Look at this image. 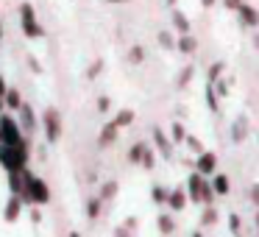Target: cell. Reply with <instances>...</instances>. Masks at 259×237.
Wrapping results in <instances>:
<instances>
[{"label":"cell","mask_w":259,"mask_h":237,"mask_svg":"<svg viewBox=\"0 0 259 237\" xmlns=\"http://www.w3.org/2000/svg\"><path fill=\"white\" fill-rule=\"evenodd\" d=\"M23 179H25L23 198H28L31 204H36V207H45V204L51 201V190H48V184L39 179V176L28 173V170H23Z\"/></svg>","instance_id":"6da1fadb"},{"label":"cell","mask_w":259,"mask_h":237,"mask_svg":"<svg viewBox=\"0 0 259 237\" xmlns=\"http://www.w3.org/2000/svg\"><path fill=\"white\" fill-rule=\"evenodd\" d=\"M25 145H0V165L9 170V173H23L25 170Z\"/></svg>","instance_id":"7a4b0ae2"},{"label":"cell","mask_w":259,"mask_h":237,"mask_svg":"<svg viewBox=\"0 0 259 237\" xmlns=\"http://www.w3.org/2000/svg\"><path fill=\"white\" fill-rule=\"evenodd\" d=\"M20 28H23L25 40H42V36H45V28L39 25L31 3H20Z\"/></svg>","instance_id":"3957f363"},{"label":"cell","mask_w":259,"mask_h":237,"mask_svg":"<svg viewBox=\"0 0 259 237\" xmlns=\"http://www.w3.org/2000/svg\"><path fill=\"white\" fill-rule=\"evenodd\" d=\"M0 131H3V142H0V145H25L23 142V129L17 126L14 117L0 114Z\"/></svg>","instance_id":"277c9868"},{"label":"cell","mask_w":259,"mask_h":237,"mask_svg":"<svg viewBox=\"0 0 259 237\" xmlns=\"http://www.w3.org/2000/svg\"><path fill=\"white\" fill-rule=\"evenodd\" d=\"M42 120H45V137H48V142H59V137H62V117H59V112L53 106L45 109Z\"/></svg>","instance_id":"5b68a950"},{"label":"cell","mask_w":259,"mask_h":237,"mask_svg":"<svg viewBox=\"0 0 259 237\" xmlns=\"http://www.w3.org/2000/svg\"><path fill=\"white\" fill-rule=\"evenodd\" d=\"M214 168H218V156H214L212 151H203L201 156H198V173H201V176H212Z\"/></svg>","instance_id":"8992f818"},{"label":"cell","mask_w":259,"mask_h":237,"mask_svg":"<svg viewBox=\"0 0 259 237\" xmlns=\"http://www.w3.org/2000/svg\"><path fill=\"white\" fill-rule=\"evenodd\" d=\"M20 212H23V195H14V192H12V198H9V204H6V212H3V218H6L9 223H14V220L20 218Z\"/></svg>","instance_id":"52a82bcc"},{"label":"cell","mask_w":259,"mask_h":237,"mask_svg":"<svg viewBox=\"0 0 259 237\" xmlns=\"http://www.w3.org/2000/svg\"><path fill=\"white\" fill-rule=\"evenodd\" d=\"M240 20H242V25H248V28H256L259 25V12L253 6H248V3H240Z\"/></svg>","instance_id":"ba28073f"},{"label":"cell","mask_w":259,"mask_h":237,"mask_svg":"<svg viewBox=\"0 0 259 237\" xmlns=\"http://www.w3.org/2000/svg\"><path fill=\"white\" fill-rule=\"evenodd\" d=\"M153 142H156L159 153H162L164 159H170V156H173V145L167 142V137H164V131H162V129H153Z\"/></svg>","instance_id":"9c48e42d"},{"label":"cell","mask_w":259,"mask_h":237,"mask_svg":"<svg viewBox=\"0 0 259 237\" xmlns=\"http://www.w3.org/2000/svg\"><path fill=\"white\" fill-rule=\"evenodd\" d=\"M245 134H248V117H245V114H240V117L234 120V126H231V140L242 142V140H245Z\"/></svg>","instance_id":"30bf717a"},{"label":"cell","mask_w":259,"mask_h":237,"mask_svg":"<svg viewBox=\"0 0 259 237\" xmlns=\"http://www.w3.org/2000/svg\"><path fill=\"white\" fill-rule=\"evenodd\" d=\"M17 112H20V120H23V129L25 131H34L36 129V120H34V109H31V103H23Z\"/></svg>","instance_id":"8fae6325"},{"label":"cell","mask_w":259,"mask_h":237,"mask_svg":"<svg viewBox=\"0 0 259 237\" xmlns=\"http://www.w3.org/2000/svg\"><path fill=\"white\" fill-rule=\"evenodd\" d=\"M117 126H114V120H112V123H106V126H103V131H101V140H98V142H101V145H112V142L114 140H117Z\"/></svg>","instance_id":"7c38bea8"},{"label":"cell","mask_w":259,"mask_h":237,"mask_svg":"<svg viewBox=\"0 0 259 237\" xmlns=\"http://www.w3.org/2000/svg\"><path fill=\"white\" fill-rule=\"evenodd\" d=\"M187 181H190V198H192V201H201V187H203V176H201V173H192V176H190V179H187Z\"/></svg>","instance_id":"4fadbf2b"},{"label":"cell","mask_w":259,"mask_h":237,"mask_svg":"<svg viewBox=\"0 0 259 237\" xmlns=\"http://www.w3.org/2000/svg\"><path fill=\"white\" fill-rule=\"evenodd\" d=\"M9 187H12V192H14V195H23V192H25L23 173H9Z\"/></svg>","instance_id":"5bb4252c"},{"label":"cell","mask_w":259,"mask_h":237,"mask_svg":"<svg viewBox=\"0 0 259 237\" xmlns=\"http://www.w3.org/2000/svg\"><path fill=\"white\" fill-rule=\"evenodd\" d=\"M167 204H170L173 209H184V207H187V195H184V190H173V192L167 195Z\"/></svg>","instance_id":"9a60e30c"},{"label":"cell","mask_w":259,"mask_h":237,"mask_svg":"<svg viewBox=\"0 0 259 237\" xmlns=\"http://www.w3.org/2000/svg\"><path fill=\"white\" fill-rule=\"evenodd\" d=\"M206 103H209V109H212L214 114L220 112V103H218V90H214V87L209 84V81H206Z\"/></svg>","instance_id":"2e32d148"},{"label":"cell","mask_w":259,"mask_h":237,"mask_svg":"<svg viewBox=\"0 0 259 237\" xmlns=\"http://www.w3.org/2000/svg\"><path fill=\"white\" fill-rule=\"evenodd\" d=\"M6 106L14 109L17 112L20 106H23V98H20V90H6Z\"/></svg>","instance_id":"e0dca14e"},{"label":"cell","mask_w":259,"mask_h":237,"mask_svg":"<svg viewBox=\"0 0 259 237\" xmlns=\"http://www.w3.org/2000/svg\"><path fill=\"white\" fill-rule=\"evenodd\" d=\"M212 187H214V192H220V195H226V192H229V176L218 173V176L212 179Z\"/></svg>","instance_id":"ac0fdd59"},{"label":"cell","mask_w":259,"mask_h":237,"mask_svg":"<svg viewBox=\"0 0 259 237\" xmlns=\"http://www.w3.org/2000/svg\"><path fill=\"white\" fill-rule=\"evenodd\" d=\"M131 123H134V112H131V109H123V112L114 117V126H117V129H123V126H131Z\"/></svg>","instance_id":"d6986e66"},{"label":"cell","mask_w":259,"mask_h":237,"mask_svg":"<svg viewBox=\"0 0 259 237\" xmlns=\"http://www.w3.org/2000/svg\"><path fill=\"white\" fill-rule=\"evenodd\" d=\"M173 25L181 31V34H190V20H187L181 12H173Z\"/></svg>","instance_id":"ffe728a7"},{"label":"cell","mask_w":259,"mask_h":237,"mask_svg":"<svg viewBox=\"0 0 259 237\" xmlns=\"http://www.w3.org/2000/svg\"><path fill=\"white\" fill-rule=\"evenodd\" d=\"M223 70H226L223 62H214L212 67H209V73H206V81H209V84H214V81L220 78V73H223Z\"/></svg>","instance_id":"44dd1931"},{"label":"cell","mask_w":259,"mask_h":237,"mask_svg":"<svg viewBox=\"0 0 259 237\" xmlns=\"http://www.w3.org/2000/svg\"><path fill=\"white\" fill-rule=\"evenodd\" d=\"M179 51H181V53H192V51H195V40H192L190 34H184V36L179 40Z\"/></svg>","instance_id":"7402d4cb"},{"label":"cell","mask_w":259,"mask_h":237,"mask_svg":"<svg viewBox=\"0 0 259 237\" xmlns=\"http://www.w3.org/2000/svg\"><path fill=\"white\" fill-rule=\"evenodd\" d=\"M201 201L206 204V207L214 201V187L209 184V181H203V187H201Z\"/></svg>","instance_id":"603a6c76"},{"label":"cell","mask_w":259,"mask_h":237,"mask_svg":"<svg viewBox=\"0 0 259 237\" xmlns=\"http://www.w3.org/2000/svg\"><path fill=\"white\" fill-rule=\"evenodd\" d=\"M145 148H148L145 142H137V145L128 151V159H131V162H142V153H145Z\"/></svg>","instance_id":"cb8c5ba5"},{"label":"cell","mask_w":259,"mask_h":237,"mask_svg":"<svg viewBox=\"0 0 259 237\" xmlns=\"http://www.w3.org/2000/svg\"><path fill=\"white\" fill-rule=\"evenodd\" d=\"M159 229L164 231V234H170V231L176 229V223H173V218H167V215H159Z\"/></svg>","instance_id":"d4e9b609"},{"label":"cell","mask_w":259,"mask_h":237,"mask_svg":"<svg viewBox=\"0 0 259 237\" xmlns=\"http://www.w3.org/2000/svg\"><path fill=\"white\" fill-rule=\"evenodd\" d=\"M142 59H145V51H142V48H140V45H134V48H131V51H128V62H134V64H140V62H142Z\"/></svg>","instance_id":"484cf974"},{"label":"cell","mask_w":259,"mask_h":237,"mask_svg":"<svg viewBox=\"0 0 259 237\" xmlns=\"http://www.w3.org/2000/svg\"><path fill=\"white\" fill-rule=\"evenodd\" d=\"M214 220H218V212H214L212 207H206V209H203V215H201V223L209 226V223H214Z\"/></svg>","instance_id":"4316f807"},{"label":"cell","mask_w":259,"mask_h":237,"mask_svg":"<svg viewBox=\"0 0 259 237\" xmlns=\"http://www.w3.org/2000/svg\"><path fill=\"white\" fill-rule=\"evenodd\" d=\"M98 212H101V198H92V201L87 204V215H90V218H98Z\"/></svg>","instance_id":"83f0119b"},{"label":"cell","mask_w":259,"mask_h":237,"mask_svg":"<svg viewBox=\"0 0 259 237\" xmlns=\"http://www.w3.org/2000/svg\"><path fill=\"white\" fill-rule=\"evenodd\" d=\"M151 195H153V201H156V204H164V201H167V195H170V192L164 190V187H153V192H151Z\"/></svg>","instance_id":"f1b7e54d"},{"label":"cell","mask_w":259,"mask_h":237,"mask_svg":"<svg viewBox=\"0 0 259 237\" xmlns=\"http://www.w3.org/2000/svg\"><path fill=\"white\" fill-rule=\"evenodd\" d=\"M170 131H173V140H176V142L187 140V134H184V126H181V123H173V129H170Z\"/></svg>","instance_id":"f546056e"},{"label":"cell","mask_w":259,"mask_h":237,"mask_svg":"<svg viewBox=\"0 0 259 237\" xmlns=\"http://www.w3.org/2000/svg\"><path fill=\"white\" fill-rule=\"evenodd\" d=\"M192 81V67H184L181 70V75H179V87H187Z\"/></svg>","instance_id":"4dcf8cb0"},{"label":"cell","mask_w":259,"mask_h":237,"mask_svg":"<svg viewBox=\"0 0 259 237\" xmlns=\"http://www.w3.org/2000/svg\"><path fill=\"white\" fill-rule=\"evenodd\" d=\"M114 192H117V184H114V181H109V184H103V190H101V198H112Z\"/></svg>","instance_id":"1f68e13d"},{"label":"cell","mask_w":259,"mask_h":237,"mask_svg":"<svg viewBox=\"0 0 259 237\" xmlns=\"http://www.w3.org/2000/svg\"><path fill=\"white\" fill-rule=\"evenodd\" d=\"M101 70H103V62H101V59H98V62H92V67L87 70V78H95V75L101 73Z\"/></svg>","instance_id":"d6a6232c"},{"label":"cell","mask_w":259,"mask_h":237,"mask_svg":"<svg viewBox=\"0 0 259 237\" xmlns=\"http://www.w3.org/2000/svg\"><path fill=\"white\" fill-rule=\"evenodd\" d=\"M140 165H145L148 170L153 168V151H151V148H145V153H142V162H140Z\"/></svg>","instance_id":"836d02e7"},{"label":"cell","mask_w":259,"mask_h":237,"mask_svg":"<svg viewBox=\"0 0 259 237\" xmlns=\"http://www.w3.org/2000/svg\"><path fill=\"white\" fill-rule=\"evenodd\" d=\"M214 90H218V95H229V81H226V78L220 81L218 78V81H214Z\"/></svg>","instance_id":"e575fe53"},{"label":"cell","mask_w":259,"mask_h":237,"mask_svg":"<svg viewBox=\"0 0 259 237\" xmlns=\"http://www.w3.org/2000/svg\"><path fill=\"white\" fill-rule=\"evenodd\" d=\"M159 45H162V48H173V40H170L167 31H159Z\"/></svg>","instance_id":"d590c367"},{"label":"cell","mask_w":259,"mask_h":237,"mask_svg":"<svg viewBox=\"0 0 259 237\" xmlns=\"http://www.w3.org/2000/svg\"><path fill=\"white\" fill-rule=\"evenodd\" d=\"M229 229L234 231V234H237V231H240V215H234V212L229 215Z\"/></svg>","instance_id":"8d00e7d4"},{"label":"cell","mask_w":259,"mask_h":237,"mask_svg":"<svg viewBox=\"0 0 259 237\" xmlns=\"http://www.w3.org/2000/svg\"><path fill=\"white\" fill-rule=\"evenodd\" d=\"M187 145H190V148H192V151H195V153H203V148H201V142H198V140H195V137H187Z\"/></svg>","instance_id":"74e56055"},{"label":"cell","mask_w":259,"mask_h":237,"mask_svg":"<svg viewBox=\"0 0 259 237\" xmlns=\"http://www.w3.org/2000/svg\"><path fill=\"white\" fill-rule=\"evenodd\" d=\"M28 64H31V70H34V73H42V64L36 62L34 56H28Z\"/></svg>","instance_id":"f35d334b"},{"label":"cell","mask_w":259,"mask_h":237,"mask_svg":"<svg viewBox=\"0 0 259 237\" xmlns=\"http://www.w3.org/2000/svg\"><path fill=\"white\" fill-rule=\"evenodd\" d=\"M98 109H101V112H106V109H109V98H101V101H98Z\"/></svg>","instance_id":"ab89813d"},{"label":"cell","mask_w":259,"mask_h":237,"mask_svg":"<svg viewBox=\"0 0 259 237\" xmlns=\"http://www.w3.org/2000/svg\"><path fill=\"white\" fill-rule=\"evenodd\" d=\"M240 3H242V0H226V6H229V9H240Z\"/></svg>","instance_id":"60d3db41"},{"label":"cell","mask_w":259,"mask_h":237,"mask_svg":"<svg viewBox=\"0 0 259 237\" xmlns=\"http://www.w3.org/2000/svg\"><path fill=\"white\" fill-rule=\"evenodd\" d=\"M3 109H6V95L0 92V114H3Z\"/></svg>","instance_id":"b9f144b4"},{"label":"cell","mask_w":259,"mask_h":237,"mask_svg":"<svg viewBox=\"0 0 259 237\" xmlns=\"http://www.w3.org/2000/svg\"><path fill=\"white\" fill-rule=\"evenodd\" d=\"M114 237H128V231H125V229H117V231H114Z\"/></svg>","instance_id":"7bdbcfd3"},{"label":"cell","mask_w":259,"mask_h":237,"mask_svg":"<svg viewBox=\"0 0 259 237\" xmlns=\"http://www.w3.org/2000/svg\"><path fill=\"white\" fill-rule=\"evenodd\" d=\"M251 195H253V201H256V204H259V184H256V187H253V192H251Z\"/></svg>","instance_id":"ee69618b"},{"label":"cell","mask_w":259,"mask_h":237,"mask_svg":"<svg viewBox=\"0 0 259 237\" xmlns=\"http://www.w3.org/2000/svg\"><path fill=\"white\" fill-rule=\"evenodd\" d=\"M0 92L6 95V81H3V75H0Z\"/></svg>","instance_id":"f6af8a7d"},{"label":"cell","mask_w":259,"mask_h":237,"mask_svg":"<svg viewBox=\"0 0 259 237\" xmlns=\"http://www.w3.org/2000/svg\"><path fill=\"white\" fill-rule=\"evenodd\" d=\"M253 48H256V51H259V31H256V34H253Z\"/></svg>","instance_id":"bcb514c9"},{"label":"cell","mask_w":259,"mask_h":237,"mask_svg":"<svg viewBox=\"0 0 259 237\" xmlns=\"http://www.w3.org/2000/svg\"><path fill=\"white\" fill-rule=\"evenodd\" d=\"M212 3H214V0H201V6H206V9L212 6Z\"/></svg>","instance_id":"7dc6e473"},{"label":"cell","mask_w":259,"mask_h":237,"mask_svg":"<svg viewBox=\"0 0 259 237\" xmlns=\"http://www.w3.org/2000/svg\"><path fill=\"white\" fill-rule=\"evenodd\" d=\"M106 3H128V0H106Z\"/></svg>","instance_id":"c3c4849f"},{"label":"cell","mask_w":259,"mask_h":237,"mask_svg":"<svg viewBox=\"0 0 259 237\" xmlns=\"http://www.w3.org/2000/svg\"><path fill=\"white\" fill-rule=\"evenodd\" d=\"M192 237H203V234H201V231H195V234H192Z\"/></svg>","instance_id":"681fc988"},{"label":"cell","mask_w":259,"mask_h":237,"mask_svg":"<svg viewBox=\"0 0 259 237\" xmlns=\"http://www.w3.org/2000/svg\"><path fill=\"white\" fill-rule=\"evenodd\" d=\"M0 142H3V131H0Z\"/></svg>","instance_id":"f907efd6"},{"label":"cell","mask_w":259,"mask_h":237,"mask_svg":"<svg viewBox=\"0 0 259 237\" xmlns=\"http://www.w3.org/2000/svg\"><path fill=\"white\" fill-rule=\"evenodd\" d=\"M0 40H3V28H0Z\"/></svg>","instance_id":"816d5d0a"},{"label":"cell","mask_w":259,"mask_h":237,"mask_svg":"<svg viewBox=\"0 0 259 237\" xmlns=\"http://www.w3.org/2000/svg\"><path fill=\"white\" fill-rule=\"evenodd\" d=\"M70 237H78V234H75V231H73V234H70Z\"/></svg>","instance_id":"f5cc1de1"},{"label":"cell","mask_w":259,"mask_h":237,"mask_svg":"<svg viewBox=\"0 0 259 237\" xmlns=\"http://www.w3.org/2000/svg\"><path fill=\"white\" fill-rule=\"evenodd\" d=\"M256 223H259V212H256Z\"/></svg>","instance_id":"db71d44e"},{"label":"cell","mask_w":259,"mask_h":237,"mask_svg":"<svg viewBox=\"0 0 259 237\" xmlns=\"http://www.w3.org/2000/svg\"><path fill=\"white\" fill-rule=\"evenodd\" d=\"M173 3H176V0H170V6H173Z\"/></svg>","instance_id":"11a10c76"}]
</instances>
